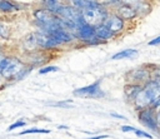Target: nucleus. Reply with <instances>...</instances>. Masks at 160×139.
<instances>
[{
  "mask_svg": "<svg viewBox=\"0 0 160 139\" xmlns=\"http://www.w3.org/2000/svg\"><path fill=\"white\" fill-rule=\"evenodd\" d=\"M160 98V84L158 81H148L138 96L135 98L134 103L139 109L150 108L158 99Z\"/></svg>",
  "mask_w": 160,
  "mask_h": 139,
  "instance_id": "obj_1",
  "label": "nucleus"
},
{
  "mask_svg": "<svg viewBox=\"0 0 160 139\" xmlns=\"http://www.w3.org/2000/svg\"><path fill=\"white\" fill-rule=\"evenodd\" d=\"M81 13V18H82V21L88 25H91L94 28L104 24L106 16L109 15L106 13V10L104 9V6L98 3L96 5L94 6H89V8H85L82 10H80Z\"/></svg>",
  "mask_w": 160,
  "mask_h": 139,
  "instance_id": "obj_2",
  "label": "nucleus"
},
{
  "mask_svg": "<svg viewBox=\"0 0 160 139\" xmlns=\"http://www.w3.org/2000/svg\"><path fill=\"white\" fill-rule=\"evenodd\" d=\"M24 70V64L15 58H5L0 73L5 78H14V76H20Z\"/></svg>",
  "mask_w": 160,
  "mask_h": 139,
  "instance_id": "obj_3",
  "label": "nucleus"
},
{
  "mask_svg": "<svg viewBox=\"0 0 160 139\" xmlns=\"http://www.w3.org/2000/svg\"><path fill=\"white\" fill-rule=\"evenodd\" d=\"M78 38L80 40H82L85 44L88 45H98V44H101L104 41L99 40L96 38V34H95V28L91 26V25H88L85 24L84 21L78 26Z\"/></svg>",
  "mask_w": 160,
  "mask_h": 139,
  "instance_id": "obj_4",
  "label": "nucleus"
},
{
  "mask_svg": "<svg viewBox=\"0 0 160 139\" xmlns=\"http://www.w3.org/2000/svg\"><path fill=\"white\" fill-rule=\"evenodd\" d=\"M138 119H139V121H140L144 126H146L148 129H150V130H152V131H159V125H158V119H156L155 109H152V108L141 109V110L139 111Z\"/></svg>",
  "mask_w": 160,
  "mask_h": 139,
  "instance_id": "obj_5",
  "label": "nucleus"
},
{
  "mask_svg": "<svg viewBox=\"0 0 160 139\" xmlns=\"http://www.w3.org/2000/svg\"><path fill=\"white\" fill-rule=\"evenodd\" d=\"M74 95L75 96H81V98H102L105 94L104 91L100 89V80L84 86V88H79L74 90Z\"/></svg>",
  "mask_w": 160,
  "mask_h": 139,
  "instance_id": "obj_6",
  "label": "nucleus"
},
{
  "mask_svg": "<svg viewBox=\"0 0 160 139\" xmlns=\"http://www.w3.org/2000/svg\"><path fill=\"white\" fill-rule=\"evenodd\" d=\"M104 25L112 33L116 34L124 29V20L118 14H109L104 21Z\"/></svg>",
  "mask_w": 160,
  "mask_h": 139,
  "instance_id": "obj_7",
  "label": "nucleus"
},
{
  "mask_svg": "<svg viewBox=\"0 0 160 139\" xmlns=\"http://www.w3.org/2000/svg\"><path fill=\"white\" fill-rule=\"evenodd\" d=\"M131 73H134V74H136V75H132V74H128V76H129V79H130V83L131 84H139L140 85V83H142V81H146L148 83V79H149V71L146 70V69H144V68H139V69H135V70H132Z\"/></svg>",
  "mask_w": 160,
  "mask_h": 139,
  "instance_id": "obj_8",
  "label": "nucleus"
},
{
  "mask_svg": "<svg viewBox=\"0 0 160 139\" xmlns=\"http://www.w3.org/2000/svg\"><path fill=\"white\" fill-rule=\"evenodd\" d=\"M118 15L125 20V19H132L136 16V13L134 10V8L131 5H126V4H121L118 9Z\"/></svg>",
  "mask_w": 160,
  "mask_h": 139,
  "instance_id": "obj_9",
  "label": "nucleus"
},
{
  "mask_svg": "<svg viewBox=\"0 0 160 139\" xmlns=\"http://www.w3.org/2000/svg\"><path fill=\"white\" fill-rule=\"evenodd\" d=\"M95 34H96V38H98L99 40H101V41L109 40V39H111L112 35H114L104 24H101V25H99V26L95 28Z\"/></svg>",
  "mask_w": 160,
  "mask_h": 139,
  "instance_id": "obj_10",
  "label": "nucleus"
},
{
  "mask_svg": "<svg viewBox=\"0 0 160 139\" xmlns=\"http://www.w3.org/2000/svg\"><path fill=\"white\" fill-rule=\"evenodd\" d=\"M44 4L46 5V10L54 15H59L61 9L64 8V5L56 0H46V1H44Z\"/></svg>",
  "mask_w": 160,
  "mask_h": 139,
  "instance_id": "obj_11",
  "label": "nucleus"
},
{
  "mask_svg": "<svg viewBox=\"0 0 160 139\" xmlns=\"http://www.w3.org/2000/svg\"><path fill=\"white\" fill-rule=\"evenodd\" d=\"M142 89V86L141 85H139V84H128V85H125V95L128 96V98H131L132 100H135V98L138 96V94L140 93V90Z\"/></svg>",
  "mask_w": 160,
  "mask_h": 139,
  "instance_id": "obj_12",
  "label": "nucleus"
},
{
  "mask_svg": "<svg viewBox=\"0 0 160 139\" xmlns=\"http://www.w3.org/2000/svg\"><path fill=\"white\" fill-rule=\"evenodd\" d=\"M138 55V50L136 49H125L122 51H119L116 54H114L111 56L112 60H119V59H126V58H134Z\"/></svg>",
  "mask_w": 160,
  "mask_h": 139,
  "instance_id": "obj_13",
  "label": "nucleus"
},
{
  "mask_svg": "<svg viewBox=\"0 0 160 139\" xmlns=\"http://www.w3.org/2000/svg\"><path fill=\"white\" fill-rule=\"evenodd\" d=\"M16 9L18 8L15 5L10 4L9 1H0V10H2V11H14Z\"/></svg>",
  "mask_w": 160,
  "mask_h": 139,
  "instance_id": "obj_14",
  "label": "nucleus"
},
{
  "mask_svg": "<svg viewBox=\"0 0 160 139\" xmlns=\"http://www.w3.org/2000/svg\"><path fill=\"white\" fill-rule=\"evenodd\" d=\"M32 133H39V134H49L50 130L48 129H38V128H32V129H26L24 131H21V135L22 134H32Z\"/></svg>",
  "mask_w": 160,
  "mask_h": 139,
  "instance_id": "obj_15",
  "label": "nucleus"
},
{
  "mask_svg": "<svg viewBox=\"0 0 160 139\" xmlns=\"http://www.w3.org/2000/svg\"><path fill=\"white\" fill-rule=\"evenodd\" d=\"M59 68L58 66H54V65H50V66H45V68H41L39 70L40 74H46V73H50V71H58Z\"/></svg>",
  "mask_w": 160,
  "mask_h": 139,
  "instance_id": "obj_16",
  "label": "nucleus"
},
{
  "mask_svg": "<svg viewBox=\"0 0 160 139\" xmlns=\"http://www.w3.org/2000/svg\"><path fill=\"white\" fill-rule=\"evenodd\" d=\"M135 134H136L138 136H142V138L152 139V135H151V134H149V133H146V131H144V130H140V129H136V130H135Z\"/></svg>",
  "mask_w": 160,
  "mask_h": 139,
  "instance_id": "obj_17",
  "label": "nucleus"
},
{
  "mask_svg": "<svg viewBox=\"0 0 160 139\" xmlns=\"http://www.w3.org/2000/svg\"><path fill=\"white\" fill-rule=\"evenodd\" d=\"M19 126H25V121L19 120V121L14 123V124H11V125L8 128V130H14V129H16V128H19Z\"/></svg>",
  "mask_w": 160,
  "mask_h": 139,
  "instance_id": "obj_18",
  "label": "nucleus"
},
{
  "mask_svg": "<svg viewBox=\"0 0 160 139\" xmlns=\"http://www.w3.org/2000/svg\"><path fill=\"white\" fill-rule=\"evenodd\" d=\"M121 130H122L124 133H128V131H135L136 129H135L134 126H130V125H122V126H121Z\"/></svg>",
  "mask_w": 160,
  "mask_h": 139,
  "instance_id": "obj_19",
  "label": "nucleus"
},
{
  "mask_svg": "<svg viewBox=\"0 0 160 139\" xmlns=\"http://www.w3.org/2000/svg\"><path fill=\"white\" fill-rule=\"evenodd\" d=\"M159 44H160V36H158V38H155V39H152V40L149 41V45L150 46H155V45H159Z\"/></svg>",
  "mask_w": 160,
  "mask_h": 139,
  "instance_id": "obj_20",
  "label": "nucleus"
},
{
  "mask_svg": "<svg viewBox=\"0 0 160 139\" xmlns=\"http://www.w3.org/2000/svg\"><path fill=\"white\" fill-rule=\"evenodd\" d=\"M109 135H106V134H102V135H96V136H90V138H88V139H105V138H108Z\"/></svg>",
  "mask_w": 160,
  "mask_h": 139,
  "instance_id": "obj_21",
  "label": "nucleus"
},
{
  "mask_svg": "<svg viewBox=\"0 0 160 139\" xmlns=\"http://www.w3.org/2000/svg\"><path fill=\"white\" fill-rule=\"evenodd\" d=\"M156 119H158V125H159V128H160V109L156 111Z\"/></svg>",
  "mask_w": 160,
  "mask_h": 139,
  "instance_id": "obj_22",
  "label": "nucleus"
},
{
  "mask_svg": "<svg viewBox=\"0 0 160 139\" xmlns=\"http://www.w3.org/2000/svg\"><path fill=\"white\" fill-rule=\"evenodd\" d=\"M112 116H115V118H120V119H125V116H122V115H119V114H111Z\"/></svg>",
  "mask_w": 160,
  "mask_h": 139,
  "instance_id": "obj_23",
  "label": "nucleus"
},
{
  "mask_svg": "<svg viewBox=\"0 0 160 139\" xmlns=\"http://www.w3.org/2000/svg\"><path fill=\"white\" fill-rule=\"evenodd\" d=\"M4 59H5V56H0V70H1V66H2V63H4Z\"/></svg>",
  "mask_w": 160,
  "mask_h": 139,
  "instance_id": "obj_24",
  "label": "nucleus"
},
{
  "mask_svg": "<svg viewBox=\"0 0 160 139\" xmlns=\"http://www.w3.org/2000/svg\"><path fill=\"white\" fill-rule=\"evenodd\" d=\"M0 35H4V26L0 24Z\"/></svg>",
  "mask_w": 160,
  "mask_h": 139,
  "instance_id": "obj_25",
  "label": "nucleus"
},
{
  "mask_svg": "<svg viewBox=\"0 0 160 139\" xmlns=\"http://www.w3.org/2000/svg\"><path fill=\"white\" fill-rule=\"evenodd\" d=\"M58 128H59V129H68V126H65V125H59Z\"/></svg>",
  "mask_w": 160,
  "mask_h": 139,
  "instance_id": "obj_26",
  "label": "nucleus"
}]
</instances>
